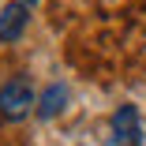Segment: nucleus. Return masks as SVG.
Masks as SVG:
<instances>
[{"label": "nucleus", "mask_w": 146, "mask_h": 146, "mask_svg": "<svg viewBox=\"0 0 146 146\" xmlns=\"http://www.w3.org/2000/svg\"><path fill=\"white\" fill-rule=\"evenodd\" d=\"M26 23H30V15H26V4H8L4 11H0V41H15V38H23V30H26Z\"/></svg>", "instance_id": "3"}, {"label": "nucleus", "mask_w": 146, "mask_h": 146, "mask_svg": "<svg viewBox=\"0 0 146 146\" xmlns=\"http://www.w3.org/2000/svg\"><path fill=\"white\" fill-rule=\"evenodd\" d=\"M19 4H26V8H34V4H38V0H19Z\"/></svg>", "instance_id": "5"}, {"label": "nucleus", "mask_w": 146, "mask_h": 146, "mask_svg": "<svg viewBox=\"0 0 146 146\" xmlns=\"http://www.w3.org/2000/svg\"><path fill=\"white\" fill-rule=\"evenodd\" d=\"M34 109V86L26 79H11L0 86V116L4 120H23Z\"/></svg>", "instance_id": "1"}, {"label": "nucleus", "mask_w": 146, "mask_h": 146, "mask_svg": "<svg viewBox=\"0 0 146 146\" xmlns=\"http://www.w3.org/2000/svg\"><path fill=\"white\" fill-rule=\"evenodd\" d=\"M109 131H112V139H109L112 146H139V142H142L139 109H135V105H124V109H116V116H112Z\"/></svg>", "instance_id": "2"}, {"label": "nucleus", "mask_w": 146, "mask_h": 146, "mask_svg": "<svg viewBox=\"0 0 146 146\" xmlns=\"http://www.w3.org/2000/svg\"><path fill=\"white\" fill-rule=\"evenodd\" d=\"M64 105H68V86L64 82H52L49 90L38 98V116H41V120H52V116L64 112Z\"/></svg>", "instance_id": "4"}]
</instances>
